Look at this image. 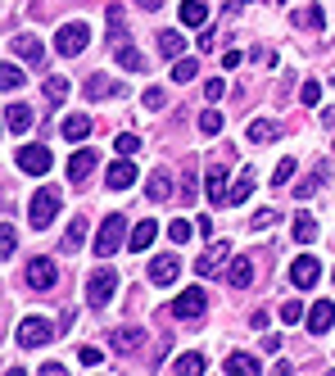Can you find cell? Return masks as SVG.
<instances>
[{
  "mask_svg": "<svg viewBox=\"0 0 335 376\" xmlns=\"http://www.w3.org/2000/svg\"><path fill=\"white\" fill-rule=\"evenodd\" d=\"M113 295H118V272H113V267H95L91 281H86V304H91V308H104Z\"/></svg>",
  "mask_w": 335,
  "mask_h": 376,
  "instance_id": "obj_4",
  "label": "cell"
},
{
  "mask_svg": "<svg viewBox=\"0 0 335 376\" xmlns=\"http://www.w3.org/2000/svg\"><path fill=\"white\" fill-rule=\"evenodd\" d=\"M136 5H141V9H150V14H155V9L164 5V0H136Z\"/></svg>",
  "mask_w": 335,
  "mask_h": 376,
  "instance_id": "obj_51",
  "label": "cell"
},
{
  "mask_svg": "<svg viewBox=\"0 0 335 376\" xmlns=\"http://www.w3.org/2000/svg\"><path fill=\"white\" fill-rule=\"evenodd\" d=\"M95 159H100L95 150H73V159H69V181H86V177H91V168H95Z\"/></svg>",
  "mask_w": 335,
  "mask_h": 376,
  "instance_id": "obj_20",
  "label": "cell"
},
{
  "mask_svg": "<svg viewBox=\"0 0 335 376\" xmlns=\"http://www.w3.org/2000/svg\"><path fill=\"white\" fill-rule=\"evenodd\" d=\"M113 150H118V154H127V159H131V154L141 150V137H131V132H122V137L113 141Z\"/></svg>",
  "mask_w": 335,
  "mask_h": 376,
  "instance_id": "obj_43",
  "label": "cell"
},
{
  "mask_svg": "<svg viewBox=\"0 0 335 376\" xmlns=\"http://www.w3.org/2000/svg\"><path fill=\"white\" fill-rule=\"evenodd\" d=\"M131 181H136V163H131L127 154H122V159H113L109 172H104V186H109V190H127Z\"/></svg>",
  "mask_w": 335,
  "mask_h": 376,
  "instance_id": "obj_13",
  "label": "cell"
},
{
  "mask_svg": "<svg viewBox=\"0 0 335 376\" xmlns=\"http://www.w3.org/2000/svg\"><path fill=\"white\" fill-rule=\"evenodd\" d=\"M195 231H199V227H195V223H186V218H177V223H168V236L177 240V245H186V240L195 236Z\"/></svg>",
  "mask_w": 335,
  "mask_h": 376,
  "instance_id": "obj_37",
  "label": "cell"
},
{
  "mask_svg": "<svg viewBox=\"0 0 335 376\" xmlns=\"http://www.w3.org/2000/svg\"><path fill=\"white\" fill-rule=\"evenodd\" d=\"M181 50H186V36L181 32H159V55H164V60H181Z\"/></svg>",
  "mask_w": 335,
  "mask_h": 376,
  "instance_id": "obj_28",
  "label": "cell"
},
{
  "mask_svg": "<svg viewBox=\"0 0 335 376\" xmlns=\"http://www.w3.org/2000/svg\"><path fill=\"white\" fill-rule=\"evenodd\" d=\"M294 23L308 27V32H322V27H327V9H322V5H308V9H299V14H294Z\"/></svg>",
  "mask_w": 335,
  "mask_h": 376,
  "instance_id": "obj_31",
  "label": "cell"
},
{
  "mask_svg": "<svg viewBox=\"0 0 335 376\" xmlns=\"http://www.w3.org/2000/svg\"><path fill=\"white\" fill-rule=\"evenodd\" d=\"M177 277H181V258H177V254L150 258V281H155V286H172Z\"/></svg>",
  "mask_w": 335,
  "mask_h": 376,
  "instance_id": "obj_12",
  "label": "cell"
},
{
  "mask_svg": "<svg viewBox=\"0 0 335 376\" xmlns=\"http://www.w3.org/2000/svg\"><path fill=\"white\" fill-rule=\"evenodd\" d=\"M181 195H186V204L199 195V181H195V172H186V181H181Z\"/></svg>",
  "mask_w": 335,
  "mask_h": 376,
  "instance_id": "obj_49",
  "label": "cell"
},
{
  "mask_svg": "<svg viewBox=\"0 0 335 376\" xmlns=\"http://www.w3.org/2000/svg\"><path fill=\"white\" fill-rule=\"evenodd\" d=\"M250 227H254V231H263V227H276V209H258V214L250 218Z\"/></svg>",
  "mask_w": 335,
  "mask_h": 376,
  "instance_id": "obj_47",
  "label": "cell"
},
{
  "mask_svg": "<svg viewBox=\"0 0 335 376\" xmlns=\"http://www.w3.org/2000/svg\"><path fill=\"white\" fill-rule=\"evenodd\" d=\"M141 340H145V331H141V326H122V331L113 335V349H118V354H136Z\"/></svg>",
  "mask_w": 335,
  "mask_h": 376,
  "instance_id": "obj_27",
  "label": "cell"
},
{
  "mask_svg": "<svg viewBox=\"0 0 335 376\" xmlns=\"http://www.w3.org/2000/svg\"><path fill=\"white\" fill-rule=\"evenodd\" d=\"M299 100L308 104V109H313V104H322V82H304L299 86Z\"/></svg>",
  "mask_w": 335,
  "mask_h": 376,
  "instance_id": "obj_42",
  "label": "cell"
},
{
  "mask_svg": "<svg viewBox=\"0 0 335 376\" xmlns=\"http://www.w3.org/2000/svg\"><path fill=\"white\" fill-rule=\"evenodd\" d=\"M254 186H258V172H254V168H245L241 177H236V186H231V200H227V204H245V200L254 195Z\"/></svg>",
  "mask_w": 335,
  "mask_h": 376,
  "instance_id": "obj_26",
  "label": "cell"
},
{
  "mask_svg": "<svg viewBox=\"0 0 335 376\" xmlns=\"http://www.w3.org/2000/svg\"><path fill=\"white\" fill-rule=\"evenodd\" d=\"M304 317H308V313H304V304H299V300L281 304V322H290V326H294V322H304Z\"/></svg>",
  "mask_w": 335,
  "mask_h": 376,
  "instance_id": "obj_44",
  "label": "cell"
},
{
  "mask_svg": "<svg viewBox=\"0 0 335 376\" xmlns=\"http://www.w3.org/2000/svg\"><path fill=\"white\" fill-rule=\"evenodd\" d=\"M331 326H335V304L331 300H318V304L308 308V331L313 335H327Z\"/></svg>",
  "mask_w": 335,
  "mask_h": 376,
  "instance_id": "obj_16",
  "label": "cell"
},
{
  "mask_svg": "<svg viewBox=\"0 0 335 376\" xmlns=\"http://www.w3.org/2000/svg\"><path fill=\"white\" fill-rule=\"evenodd\" d=\"M294 240H304V245L318 240V218L313 214H294Z\"/></svg>",
  "mask_w": 335,
  "mask_h": 376,
  "instance_id": "obj_34",
  "label": "cell"
},
{
  "mask_svg": "<svg viewBox=\"0 0 335 376\" xmlns=\"http://www.w3.org/2000/svg\"><path fill=\"white\" fill-rule=\"evenodd\" d=\"M55 335H59V331H55V322H45V317L32 313V317H23V322H18L14 340L23 344V349H41V344H50Z\"/></svg>",
  "mask_w": 335,
  "mask_h": 376,
  "instance_id": "obj_3",
  "label": "cell"
},
{
  "mask_svg": "<svg viewBox=\"0 0 335 376\" xmlns=\"http://www.w3.org/2000/svg\"><path fill=\"white\" fill-rule=\"evenodd\" d=\"M290 281H294V291H313V286L322 281V263L313 254H299L290 263Z\"/></svg>",
  "mask_w": 335,
  "mask_h": 376,
  "instance_id": "obj_9",
  "label": "cell"
},
{
  "mask_svg": "<svg viewBox=\"0 0 335 376\" xmlns=\"http://www.w3.org/2000/svg\"><path fill=\"white\" fill-rule=\"evenodd\" d=\"M290 177H294V159H281V163H276V172H272V186H285Z\"/></svg>",
  "mask_w": 335,
  "mask_h": 376,
  "instance_id": "obj_46",
  "label": "cell"
},
{
  "mask_svg": "<svg viewBox=\"0 0 335 376\" xmlns=\"http://www.w3.org/2000/svg\"><path fill=\"white\" fill-rule=\"evenodd\" d=\"M14 249H18V231L5 223V227H0V258H9Z\"/></svg>",
  "mask_w": 335,
  "mask_h": 376,
  "instance_id": "obj_41",
  "label": "cell"
},
{
  "mask_svg": "<svg viewBox=\"0 0 335 376\" xmlns=\"http://www.w3.org/2000/svg\"><path fill=\"white\" fill-rule=\"evenodd\" d=\"M55 214H59V190H55V186H41V190L32 195V204H27V223H32L36 231H45V227L55 223Z\"/></svg>",
  "mask_w": 335,
  "mask_h": 376,
  "instance_id": "obj_2",
  "label": "cell"
},
{
  "mask_svg": "<svg viewBox=\"0 0 335 376\" xmlns=\"http://www.w3.org/2000/svg\"><path fill=\"white\" fill-rule=\"evenodd\" d=\"M27 286H32V291H55V286H59V267H55V258L36 254L32 263H27Z\"/></svg>",
  "mask_w": 335,
  "mask_h": 376,
  "instance_id": "obj_8",
  "label": "cell"
},
{
  "mask_svg": "<svg viewBox=\"0 0 335 376\" xmlns=\"http://www.w3.org/2000/svg\"><path fill=\"white\" fill-rule=\"evenodd\" d=\"M177 18H181V27H208V5L204 0H181Z\"/></svg>",
  "mask_w": 335,
  "mask_h": 376,
  "instance_id": "obj_18",
  "label": "cell"
},
{
  "mask_svg": "<svg viewBox=\"0 0 335 376\" xmlns=\"http://www.w3.org/2000/svg\"><path fill=\"white\" fill-rule=\"evenodd\" d=\"M86 46H91V27H86L82 18H78V23H64L59 32H55V50L69 55V60H73V55H82Z\"/></svg>",
  "mask_w": 335,
  "mask_h": 376,
  "instance_id": "obj_6",
  "label": "cell"
},
{
  "mask_svg": "<svg viewBox=\"0 0 335 376\" xmlns=\"http://www.w3.org/2000/svg\"><path fill=\"white\" fill-rule=\"evenodd\" d=\"M322 123H327V127H331V123H335V104H331V109H327V113H322Z\"/></svg>",
  "mask_w": 335,
  "mask_h": 376,
  "instance_id": "obj_52",
  "label": "cell"
},
{
  "mask_svg": "<svg viewBox=\"0 0 335 376\" xmlns=\"http://www.w3.org/2000/svg\"><path fill=\"white\" fill-rule=\"evenodd\" d=\"M199 132H204V137H218V132H222V113L204 109V113H199Z\"/></svg>",
  "mask_w": 335,
  "mask_h": 376,
  "instance_id": "obj_38",
  "label": "cell"
},
{
  "mask_svg": "<svg viewBox=\"0 0 335 376\" xmlns=\"http://www.w3.org/2000/svg\"><path fill=\"white\" fill-rule=\"evenodd\" d=\"M227 281H231L236 291H245V286H254V258H250V254H236L231 263H227Z\"/></svg>",
  "mask_w": 335,
  "mask_h": 376,
  "instance_id": "obj_15",
  "label": "cell"
},
{
  "mask_svg": "<svg viewBox=\"0 0 335 376\" xmlns=\"http://www.w3.org/2000/svg\"><path fill=\"white\" fill-rule=\"evenodd\" d=\"M222 91H227V82H222V77H208V82H204V100H208V104H218V100H222Z\"/></svg>",
  "mask_w": 335,
  "mask_h": 376,
  "instance_id": "obj_45",
  "label": "cell"
},
{
  "mask_svg": "<svg viewBox=\"0 0 335 376\" xmlns=\"http://www.w3.org/2000/svg\"><path fill=\"white\" fill-rule=\"evenodd\" d=\"M45 100H50V104L69 100V77H45Z\"/></svg>",
  "mask_w": 335,
  "mask_h": 376,
  "instance_id": "obj_36",
  "label": "cell"
},
{
  "mask_svg": "<svg viewBox=\"0 0 335 376\" xmlns=\"http://www.w3.org/2000/svg\"><path fill=\"white\" fill-rule=\"evenodd\" d=\"M227 372H236V376H258L263 368H258L254 354H231V358H227Z\"/></svg>",
  "mask_w": 335,
  "mask_h": 376,
  "instance_id": "obj_32",
  "label": "cell"
},
{
  "mask_svg": "<svg viewBox=\"0 0 335 376\" xmlns=\"http://www.w3.org/2000/svg\"><path fill=\"white\" fill-rule=\"evenodd\" d=\"M127 240H131L127 218H122V214H109V218L100 223V231H95V254H100V258H113L122 245H127Z\"/></svg>",
  "mask_w": 335,
  "mask_h": 376,
  "instance_id": "obj_1",
  "label": "cell"
},
{
  "mask_svg": "<svg viewBox=\"0 0 335 376\" xmlns=\"http://www.w3.org/2000/svg\"><path fill=\"white\" fill-rule=\"evenodd\" d=\"M91 127H95V123L86 118V113H69V118H64V137H69L73 146H78V141H86V137H91Z\"/></svg>",
  "mask_w": 335,
  "mask_h": 376,
  "instance_id": "obj_25",
  "label": "cell"
},
{
  "mask_svg": "<svg viewBox=\"0 0 335 376\" xmlns=\"http://www.w3.org/2000/svg\"><path fill=\"white\" fill-rule=\"evenodd\" d=\"M5 127L14 132V137H23V132L32 127V109H27V104H9L5 109Z\"/></svg>",
  "mask_w": 335,
  "mask_h": 376,
  "instance_id": "obj_24",
  "label": "cell"
},
{
  "mask_svg": "<svg viewBox=\"0 0 335 376\" xmlns=\"http://www.w3.org/2000/svg\"><path fill=\"white\" fill-rule=\"evenodd\" d=\"M241 60H245L241 50H227V55H222V69H241Z\"/></svg>",
  "mask_w": 335,
  "mask_h": 376,
  "instance_id": "obj_50",
  "label": "cell"
},
{
  "mask_svg": "<svg viewBox=\"0 0 335 376\" xmlns=\"http://www.w3.org/2000/svg\"><path fill=\"white\" fill-rule=\"evenodd\" d=\"M172 372L177 376H199L204 372V354H181V358L172 363Z\"/></svg>",
  "mask_w": 335,
  "mask_h": 376,
  "instance_id": "obj_35",
  "label": "cell"
},
{
  "mask_svg": "<svg viewBox=\"0 0 335 376\" xmlns=\"http://www.w3.org/2000/svg\"><path fill=\"white\" fill-rule=\"evenodd\" d=\"M204 308H208V295L199 291V286H186V291L172 300V317H177V322H199Z\"/></svg>",
  "mask_w": 335,
  "mask_h": 376,
  "instance_id": "obj_5",
  "label": "cell"
},
{
  "mask_svg": "<svg viewBox=\"0 0 335 376\" xmlns=\"http://www.w3.org/2000/svg\"><path fill=\"white\" fill-rule=\"evenodd\" d=\"M145 195L155 200V204H164V200H172V172L168 168H155L145 181Z\"/></svg>",
  "mask_w": 335,
  "mask_h": 376,
  "instance_id": "obj_17",
  "label": "cell"
},
{
  "mask_svg": "<svg viewBox=\"0 0 335 376\" xmlns=\"http://www.w3.org/2000/svg\"><path fill=\"white\" fill-rule=\"evenodd\" d=\"M227 263H231V245H227V240H213V245L195 258V272H199V277H218Z\"/></svg>",
  "mask_w": 335,
  "mask_h": 376,
  "instance_id": "obj_7",
  "label": "cell"
},
{
  "mask_svg": "<svg viewBox=\"0 0 335 376\" xmlns=\"http://www.w3.org/2000/svg\"><path fill=\"white\" fill-rule=\"evenodd\" d=\"M113 60H118L127 73H145V69H150V60H145V55H141L131 41H127V46H113Z\"/></svg>",
  "mask_w": 335,
  "mask_h": 376,
  "instance_id": "obj_21",
  "label": "cell"
},
{
  "mask_svg": "<svg viewBox=\"0 0 335 376\" xmlns=\"http://www.w3.org/2000/svg\"><path fill=\"white\" fill-rule=\"evenodd\" d=\"M82 245H86V223H82V218H73L69 231H64V240H59V249H64V254H73V249H82Z\"/></svg>",
  "mask_w": 335,
  "mask_h": 376,
  "instance_id": "obj_30",
  "label": "cell"
},
{
  "mask_svg": "<svg viewBox=\"0 0 335 376\" xmlns=\"http://www.w3.org/2000/svg\"><path fill=\"white\" fill-rule=\"evenodd\" d=\"M141 104H145V109H164V104H168V91H164V86H145Z\"/></svg>",
  "mask_w": 335,
  "mask_h": 376,
  "instance_id": "obj_40",
  "label": "cell"
},
{
  "mask_svg": "<svg viewBox=\"0 0 335 376\" xmlns=\"http://www.w3.org/2000/svg\"><path fill=\"white\" fill-rule=\"evenodd\" d=\"M118 91H122V86L109 82L104 73H91V77H86V100H104V95H118Z\"/></svg>",
  "mask_w": 335,
  "mask_h": 376,
  "instance_id": "obj_23",
  "label": "cell"
},
{
  "mask_svg": "<svg viewBox=\"0 0 335 376\" xmlns=\"http://www.w3.org/2000/svg\"><path fill=\"white\" fill-rule=\"evenodd\" d=\"M78 358H82V368H100V358H104V354L95 349V344H86V349L78 354Z\"/></svg>",
  "mask_w": 335,
  "mask_h": 376,
  "instance_id": "obj_48",
  "label": "cell"
},
{
  "mask_svg": "<svg viewBox=\"0 0 335 376\" xmlns=\"http://www.w3.org/2000/svg\"><path fill=\"white\" fill-rule=\"evenodd\" d=\"M204 195H208V204H227V200H231V186H227V168L222 163H213V168L204 172Z\"/></svg>",
  "mask_w": 335,
  "mask_h": 376,
  "instance_id": "obj_11",
  "label": "cell"
},
{
  "mask_svg": "<svg viewBox=\"0 0 335 376\" xmlns=\"http://www.w3.org/2000/svg\"><path fill=\"white\" fill-rule=\"evenodd\" d=\"M0 86H5V91H18V86H23V69H18V64H5V69H0Z\"/></svg>",
  "mask_w": 335,
  "mask_h": 376,
  "instance_id": "obj_39",
  "label": "cell"
},
{
  "mask_svg": "<svg viewBox=\"0 0 335 376\" xmlns=\"http://www.w3.org/2000/svg\"><path fill=\"white\" fill-rule=\"evenodd\" d=\"M276 5H281V0H276Z\"/></svg>",
  "mask_w": 335,
  "mask_h": 376,
  "instance_id": "obj_53",
  "label": "cell"
},
{
  "mask_svg": "<svg viewBox=\"0 0 335 376\" xmlns=\"http://www.w3.org/2000/svg\"><path fill=\"white\" fill-rule=\"evenodd\" d=\"M245 137H250L254 146H272V141L281 137V127H276L272 118H254V123H250V132H245Z\"/></svg>",
  "mask_w": 335,
  "mask_h": 376,
  "instance_id": "obj_22",
  "label": "cell"
},
{
  "mask_svg": "<svg viewBox=\"0 0 335 376\" xmlns=\"http://www.w3.org/2000/svg\"><path fill=\"white\" fill-rule=\"evenodd\" d=\"M14 159H18V168H23V172H32V177H45V172H50V163H55L45 146H23V150L14 154Z\"/></svg>",
  "mask_w": 335,
  "mask_h": 376,
  "instance_id": "obj_10",
  "label": "cell"
},
{
  "mask_svg": "<svg viewBox=\"0 0 335 376\" xmlns=\"http://www.w3.org/2000/svg\"><path fill=\"white\" fill-rule=\"evenodd\" d=\"M322 181H327V163H318V168H313V177H304L299 186H294V200H313Z\"/></svg>",
  "mask_w": 335,
  "mask_h": 376,
  "instance_id": "obj_29",
  "label": "cell"
},
{
  "mask_svg": "<svg viewBox=\"0 0 335 376\" xmlns=\"http://www.w3.org/2000/svg\"><path fill=\"white\" fill-rule=\"evenodd\" d=\"M9 46H14V55H18V60H23V64H32V69H41V64H45V46L36 41V36L18 32V36H14V41H9Z\"/></svg>",
  "mask_w": 335,
  "mask_h": 376,
  "instance_id": "obj_14",
  "label": "cell"
},
{
  "mask_svg": "<svg viewBox=\"0 0 335 376\" xmlns=\"http://www.w3.org/2000/svg\"><path fill=\"white\" fill-rule=\"evenodd\" d=\"M155 236H159V223H155V218H145V223H136V227H131V240H127V249L145 254V249L155 245Z\"/></svg>",
  "mask_w": 335,
  "mask_h": 376,
  "instance_id": "obj_19",
  "label": "cell"
},
{
  "mask_svg": "<svg viewBox=\"0 0 335 376\" xmlns=\"http://www.w3.org/2000/svg\"><path fill=\"white\" fill-rule=\"evenodd\" d=\"M199 77V60H186V55H181V60H172V82H195Z\"/></svg>",
  "mask_w": 335,
  "mask_h": 376,
  "instance_id": "obj_33",
  "label": "cell"
}]
</instances>
